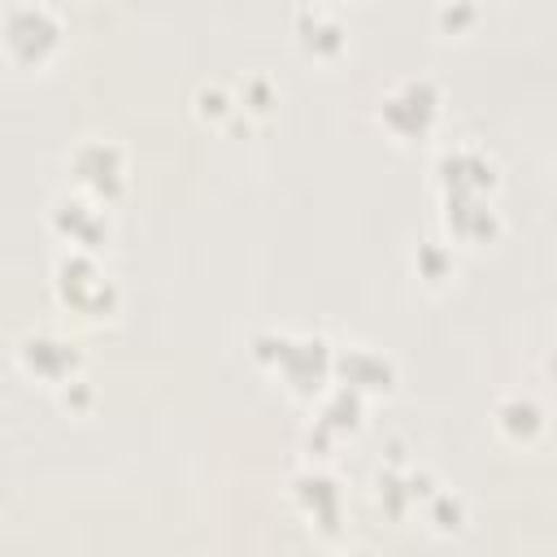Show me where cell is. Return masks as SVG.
<instances>
[{
    "label": "cell",
    "instance_id": "14",
    "mask_svg": "<svg viewBox=\"0 0 557 557\" xmlns=\"http://www.w3.org/2000/svg\"><path fill=\"white\" fill-rule=\"evenodd\" d=\"M496 426L509 435V440H535L540 426H544V409L531 400V396H505L496 405Z\"/></svg>",
    "mask_w": 557,
    "mask_h": 557
},
{
    "label": "cell",
    "instance_id": "10",
    "mask_svg": "<svg viewBox=\"0 0 557 557\" xmlns=\"http://www.w3.org/2000/svg\"><path fill=\"white\" fill-rule=\"evenodd\" d=\"M444 226L461 244H487L500 231V213L487 196L474 191H444Z\"/></svg>",
    "mask_w": 557,
    "mask_h": 557
},
{
    "label": "cell",
    "instance_id": "15",
    "mask_svg": "<svg viewBox=\"0 0 557 557\" xmlns=\"http://www.w3.org/2000/svg\"><path fill=\"white\" fill-rule=\"evenodd\" d=\"M453 248L444 244V239H422L418 248H413V270H418V278H426V283H444V278H453Z\"/></svg>",
    "mask_w": 557,
    "mask_h": 557
},
{
    "label": "cell",
    "instance_id": "6",
    "mask_svg": "<svg viewBox=\"0 0 557 557\" xmlns=\"http://www.w3.org/2000/svg\"><path fill=\"white\" fill-rule=\"evenodd\" d=\"M435 183L440 191H474L487 196L496 187V161L474 144H448L435 157Z\"/></svg>",
    "mask_w": 557,
    "mask_h": 557
},
{
    "label": "cell",
    "instance_id": "8",
    "mask_svg": "<svg viewBox=\"0 0 557 557\" xmlns=\"http://www.w3.org/2000/svg\"><path fill=\"white\" fill-rule=\"evenodd\" d=\"M17 366L30 374V379H44V383H65L70 374H78L83 357L70 339L52 335V331H30L17 339Z\"/></svg>",
    "mask_w": 557,
    "mask_h": 557
},
{
    "label": "cell",
    "instance_id": "9",
    "mask_svg": "<svg viewBox=\"0 0 557 557\" xmlns=\"http://www.w3.org/2000/svg\"><path fill=\"white\" fill-rule=\"evenodd\" d=\"M48 222H52V231H57L70 248H78V252H96V248L104 244V235H109L104 209H100L96 200H87V196H57Z\"/></svg>",
    "mask_w": 557,
    "mask_h": 557
},
{
    "label": "cell",
    "instance_id": "22",
    "mask_svg": "<svg viewBox=\"0 0 557 557\" xmlns=\"http://www.w3.org/2000/svg\"><path fill=\"white\" fill-rule=\"evenodd\" d=\"M435 22L444 26V30H461V26H470V22H479V9L474 4H466V0H457V4H440L435 9Z\"/></svg>",
    "mask_w": 557,
    "mask_h": 557
},
{
    "label": "cell",
    "instance_id": "7",
    "mask_svg": "<svg viewBox=\"0 0 557 557\" xmlns=\"http://www.w3.org/2000/svg\"><path fill=\"white\" fill-rule=\"evenodd\" d=\"M331 379H335V383H344V387H352L357 396L392 392V383H396V361H392L383 348L348 344V348H335Z\"/></svg>",
    "mask_w": 557,
    "mask_h": 557
},
{
    "label": "cell",
    "instance_id": "16",
    "mask_svg": "<svg viewBox=\"0 0 557 557\" xmlns=\"http://www.w3.org/2000/svg\"><path fill=\"white\" fill-rule=\"evenodd\" d=\"M278 104V91L265 74H248L239 83V96H235V109H248V113H270Z\"/></svg>",
    "mask_w": 557,
    "mask_h": 557
},
{
    "label": "cell",
    "instance_id": "5",
    "mask_svg": "<svg viewBox=\"0 0 557 557\" xmlns=\"http://www.w3.org/2000/svg\"><path fill=\"white\" fill-rule=\"evenodd\" d=\"M331 361H335V348L331 339L322 335H292L287 352L278 357V379L296 392V396H322L326 383H331Z\"/></svg>",
    "mask_w": 557,
    "mask_h": 557
},
{
    "label": "cell",
    "instance_id": "18",
    "mask_svg": "<svg viewBox=\"0 0 557 557\" xmlns=\"http://www.w3.org/2000/svg\"><path fill=\"white\" fill-rule=\"evenodd\" d=\"M196 113L200 117H235L239 109H235V91L226 87V83H205L200 91H196Z\"/></svg>",
    "mask_w": 557,
    "mask_h": 557
},
{
    "label": "cell",
    "instance_id": "13",
    "mask_svg": "<svg viewBox=\"0 0 557 557\" xmlns=\"http://www.w3.org/2000/svg\"><path fill=\"white\" fill-rule=\"evenodd\" d=\"M361 413H366V396H357L352 387H344V383H331L326 392H322V409H318V426H326L331 435H339V431H352L357 422H361Z\"/></svg>",
    "mask_w": 557,
    "mask_h": 557
},
{
    "label": "cell",
    "instance_id": "4",
    "mask_svg": "<svg viewBox=\"0 0 557 557\" xmlns=\"http://www.w3.org/2000/svg\"><path fill=\"white\" fill-rule=\"evenodd\" d=\"M70 174L87 200L109 205L126 187V152L113 139H83L70 152Z\"/></svg>",
    "mask_w": 557,
    "mask_h": 557
},
{
    "label": "cell",
    "instance_id": "12",
    "mask_svg": "<svg viewBox=\"0 0 557 557\" xmlns=\"http://www.w3.org/2000/svg\"><path fill=\"white\" fill-rule=\"evenodd\" d=\"M292 26H296V39L300 48L318 52V57H335L344 44H348V22L339 9L331 4H300L292 13Z\"/></svg>",
    "mask_w": 557,
    "mask_h": 557
},
{
    "label": "cell",
    "instance_id": "17",
    "mask_svg": "<svg viewBox=\"0 0 557 557\" xmlns=\"http://www.w3.org/2000/svg\"><path fill=\"white\" fill-rule=\"evenodd\" d=\"M374 500H379V505H387V513H405V505H409L405 470H396V466L379 470V474H374Z\"/></svg>",
    "mask_w": 557,
    "mask_h": 557
},
{
    "label": "cell",
    "instance_id": "23",
    "mask_svg": "<svg viewBox=\"0 0 557 557\" xmlns=\"http://www.w3.org/2000/svg\"><path fill=\"white\" fill-rule=\"evenodd\" d=\"M335 557H374V553H366V548H344V553H335Z\"/></svg>",
    "mask_w": 557,
    "mask_h": 557
},
{
    "label": "cell",
    "instance_id": "21",
    "mask_svg": "<svg viewBox=\"0 0 557 557\" xmlns=\"http://www.w3.org/2000/svg\"><path fill=\"white\" fill-rule=\"evenodd\" d=\"M57 392H61V405H65L70 413H83V409L96 400V387H91L87 374H70L65 383H57Z\"/></svg>",
    "mask_w": 557,
    "mask_h": 557
},
{
    "label": "cell",
    "instance_id": "1",
    "mask_svg": "<svg viewBox=\"0 0 557 557\" xmlns=\"http://www.w3.org/2000/svg\"><path fill=\"white\" fill-rule=\"evenodd\" d=\"M61 35L65 17L44 0H13L0 9V48L22 65L48 61L61 48Z\"/></svg>",
    "mask_w": 557,
    "mask_h": 557
},
{
    "label": "cell",
    "instance_id": "20",
    "mask_svg": "<svg viewBox=\"0 0 557 557\" xmlns=\"http://www.w3.org/2000/svg\"><path fill=\"white\" fill-rule=\"evenodd\" d=\"M287 344H292V335L287 331H257L252 339H248V352H252V361H261V366H278V357L287 352Z\"/></svg>",
    "mask_w": 557,
    "mask_h": 557
},
{
    "label": "cell",
    "instance_id": "19",
    "mask_svg": "<svg viewBox=\"0 0 557 557\" xmlns=\"http://www.w3.org/2000/svg\"><path fill=\"white\" fill-rule=\"evenodd\" d=\"M426 518H431L440 531H457V527L466 522V505H461V496H453V492H431V496H426Z\"/></svg>",
    "mask_w": 557,
    "mask_h": 557
},
{
    "label": "cell",
    "instance_id": "3",
    "mask_svg": "<svg viewBox=\"0 0 557 557\" xmlns=\"http://www.w3.org/2000/svg\"><path fill=\"white\" fill-rule=\"evenodd\" d=\"M52 287H57V296H61L70 309L91 313V318H104V313H113V305H117V283L100 270L96 252L65 248V252L57 257V265H52Z\"/></svg>",
    "mask_w": 557,
    "mask_h": 557
},
{
    "label": "cell",
    "instance_id": "11",
    "mask_svg": "<svg viewBox=\"0 0 557 557\" xmlns=\"http://www.w3.org/2000/svg\"><path fill=\"white\" fill-rule=\"evenodd\" d=\"M292 496H296V505H300L322 531H335V522H339V513H344V492H339V479H335L331 470H318V466L300 470V474L292 479Z\"/></svg>",
    "mask_w": 557,
    "mask_h": 557
},
{
    "label": "cell",
    "instance_id": "2",
    "mask_svg": "<svg viewBox=\"0 0 557 557\" xmlns=\"http://www.w3.org/2000/svg\"><path fill=\"white\" fill-rule=\"evenodd\" d=\"M444 109V87L431 74H405L379 96V122L396 139H422L431 135L435 117Z\"/></svg>",
    "mask_w": 557,
    "mask_h": 557
}]
</instances>
